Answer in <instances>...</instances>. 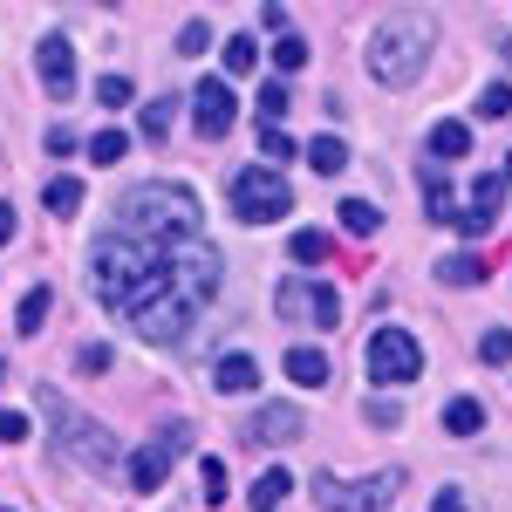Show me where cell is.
Listing matches in <instances>:
<instances>
[{"label":"cell","mask_w":512,"mask_h":512,"mask_svg":"<svg viewBox=\"0 0 512 512\" xmlns=\"http://www.w3.org/2000/svg\"><path fill=\"white\" fill-rule=\"evenodd\" d=\"M219 246L185 239V246H151V239L110 233L89 246V287L117 321H130L144 342H185L212 301H219Z\"/></svg>","instance_id":"obj_1"},{"label":"cell","mask_w":512,"mask_h":512,"mask_svg":"<svg viewBox=\"0 0 512 512\" xmlns=\"http://www.w3.org/2000/svg\"><path fill=\"white\" fill-rule=\"evenodd\" d=\"M117 233L151 239V246H185V239H205V205L192 185H130L117 198Z\"/></svg>","instance_id":"obj_2"},{"label":"cell","mask_w":512,"mask_h":512,"mask_svg":"<svg viewBox=\"0 0 512 512\" xmlns=\"http://www.w3.org/2000/svg\"><path fill=\"white\" fill-rule=\"evenodd\" d=\"M431 41H437L431 14H417V7L390 14V21L369 35V76L383 82V89H410V82L424 76V62H431Z\"/></svg>","instance_id":"obj_3"},{"label":"cell","mask_w":512,"mask_h":512,"mask_svg":"<svg viewBox=\"0 0 512 512\" xmlns=\"http://www.w3.org/2000/svg\"><path fill=\"white\" fill-rule=\"evenodd\" d=\"M41 410H48V424H55V444H62V458H69V465H82V472H117V465H123L117 437L103 431L96 417H82L76 403H62L55 390H41Z\"/></svg>","instance_id":"obj_4"},{"label":"cell","mask_w":512,"mask_h":512,"mask_svg":"<svg viewBox=\"0 0 512 512\" xmlns=\"http://www.w3.org/2000/svg\"><path fill=\"white\" fill-rule=\"evenodd\" d=\"M287 212H294V185L280 178L274 164L233 171V219L239 226H274V219H287Z\"/></svg>","instance_id":"obj_5"},{"label":"cell","mask_w":512,"mask_h":512,"mask_svg":"<svg viewBox=\"0 0 512 512\" xmlns=\"http://www.w3.org/2000/svg\"><path fill=\"white\" fill-rule=\"evenodd\" d=\"M396 492H403V472H369V478L315 472V506L321 512H390Z\"/></svg>","instance_id":"obj_6"},{"label":"cell","mask_w":512,"mask_h":512,"mask_svg":"<svg viewBox=\"0 0 512 512\" xmlns=\"http://www.w3.org/2000/svg\"><path fill=\"white\" fill-rule=\"evenodd\" d=\"M417 376H424L417 335H410V328H376V335H369V383L403 390V383H417Z\"/></svg>","instance_id":"obj_7"},{"label":"cell","mask_w":512,"mask_h":512,"mask_svg":"<svg viewBox=\"0 0 512 512\" xmlns=\"http://www.w3.org/2000/svg\"><path fill=\"white\" fill-rule=\"evenodd\" d=\"M178 451H185V431H164V437H151L144 451H130V465H123V472H130V492H158Z\"/></svg>","instance_id":"obj_8"},{"label":"cell","mask_w":512,"mask_h":512,"mask_svg":"<svg viewBox=\"0 0 512 512\" xmlns=\"http://www.w3.org/2000/svg\"><path fill=\"white\" fill-rule=\"evenodd\" d=\"M192 117H198V137H226L239 117V103H233V89L219 76H205L198 82V96H192Z\"/></svg>","instance_id":"obj_9"},{"label":"cell","mask_w":512,"mask_h":512,"mask_svg":"<svg viewBox=\"0 0 512 512\" xmlns=\"http://www.w3.org/2000/svg\"><path fill=\"white\" fill-rule=\"evenodd\" d=\"M246 437H253V444H294V437H308V417H301L294 403H260V410L246 417Z\"/></svg>","instance_id":"obj_10"},{"label":"cell","mask_w":512,"mask_h":512,"mask_svg":"<svg viewBox=\"0 0 512 512\" xmlns=\"http://www.w3.org/2000/svg\"><path fill=\"white\" fill-rule=\"evenodd\" d=\"M35 69H41V89H48V96L62 103V96L76 89V48H69L62 35H48V41L35 48Z\"/></svg>","instance_id":"obj_11"},{"label":"cell","mask_w":512,"mask_h":512,"mask_svg":"<svg viewBox=\"0 0 512 512\" xmlns=\"http://www.w3.org/2000/svg\"><path fill=\"white\" fill-rule=\"evenodd\" d=\"M253 383H260V362H253L246 349L219 355V369H212V390H219V396H246Z\"/></svg>","instance_id":"obj_12"},{"label":"cell","mask_w":512,"mask_h":512,"mask_svg":"<svg viewBox=\"0 0 512 512\" xmlns=\"http://www.w3.org/2000/svg\"><path fill=\"white\" fill-rule=\"evenodd\" d=\"M444 431L451 437H478L485 431V403H478V396H451V403H444Z\"/></svg>","instance_id":"obj_13"},{"label":"cell","mask_w":512,"mask_h":512,"mask_svg":"<svg viewBox=\"0 0 512 512\" xmlns=\"http://www.w3.org/2000/svg\"><path fill=\"white\" fill-rule=\"evenodd\" d=\"M287 376H294V383H308V390H321V383H328V355L308 349V342H301V349H287Z\"/></svg>","instance_id":"obj_14"},{"label":"cell","mask_w":512,"mask_h":512,"mask_svg":"<svg viewBox=\"0 0 512 512\" xmlns=\"http://www.w3.org/2000/svg\"><path fill=\"white\" fill-rule=\"evenodd\" d=\"M472 151V123H458V117H444L431 130V158H465Z\"/></svg>","instance_id":"obj_15"},{"label":"cell","mask_w":512,"mask_h":512,"mask_svg":"<svg viewBox=\"0 0 512 512\" xmlns=\"http://www.w3.org/2000/svg\"><path fill=\"white\" fill-rule=\"evenodd\" d=\"M376 226H383V212H376L369 198H342V233H355V239H376Z\"/></svg>","instance_id":"obj_16"},{"label":"cell","mask_w":512,"mask_h":512,"mask_svg":"<svg viewBox=\"0 0 512 512\" xmlns=\"http://www.w3.org/2000/svg\"><path fill=\"white\" fill-rule=\"evenodd\" d=\"M308 164H315L321 178H335V171H349V144L342 137H315L308 144Z\"/></svg>","instance_id":"obj_17"},{"label":"cell","mask_w":512,"mask_h":512,"mask_svg":"<svg viewBox=\"0 0 512 512\" xmlns=\"http://www.w3.org/2000/svg\"><path fill=\"white\" fill-rule=\"evenodd\" d=\"M437 280H444V287H478V280H485V260H478V253H451V260L437 267Z\"/></svg>","instance_id":"obj_18"},{"label":"cell","mask_w":512,"mask_h":512,"mask_svg":"<svg viewBox=\"0 0 512 512\" xmlns=\"http://www.w3.org/2000/svg\"><path fill=\"white\" fill-rule=\"evenodd\" d=\"M287 492H294V478H287V472H260V478H253V512H280Z\"/></svg>","instance_id":"obj_19"},{"label":"cell","mask_w":512,"mask_h":512,"mask_svg":"<svg viewBox=\"0 0 512 512\" xmlns=\"http://www.w3.org/2000/svg\"><path fill=\"white\" fill-rule=\"evenodd\" d=\"M308 315H315V328H335L342 321V301H335L328 280H308Z\"/></svg>","instance_id":"obj_20"},{"label":"cell","mask_w":512,"mask_h":512,"mask_svg":"<svg viewBox=\"0 0 512 512\" xmlns=\"http://www.w3.org/2000/svg\"><path fill=\"white\" fill-rule=\"evenodd\" d=\"M287 253H294L301 267H321V260H328V233H315V226H301V233L287 239Z\"/></svg>","instance_id":"obj_21"},{"label":"cell","mask_w":512,"mask_h":512,"mask_svg":"<svg viewBox=\"0 0 512 512\" xmlns=\"http://www.w3.org/2000/svg\"><path fill=\"white\" fill-rule=\"evenodd\" d=\"M424 205H431V219H458V205H451V185H444V171H424Z\"/></svg>","instance_id":"obj_22"},{"label":"cell","mask_w":512,"mask_h":512,"mask_svg":"<svg viewBox=\"0 0 512 512\" xmlns=\"http://www.w3.org/2000/svg\"><path fill=\"white\" fill-rule=\"evenodd\" d=\"M219 62H226V76H253V62H260V48H253V35H233Z\"/></svg>","instance_id":"obj_23"},{"label":"cell","mask_w":512,"mask_h":512,"mask_svg":"<svg viewBox=\"0 0 512 512\" xmlns=\"http://www.w3.org/2000/svg\"><path fill=\"white\" fill-rule=\"evenodd\" d=\"M41 198H48V212H62V219L82 212V185H76V178H48V192H41Z\"/></svg>","instance_id":"obj_24"},{"label":"cell","mask_w":512,"mask_h":512,"mask_svg":"<svg viewBox=\"0 0 512 512\" xmlns=\"http://www.w3.org/2000/svg\"><path fill=\"white\" fill-rule=\"evenodd\" d=\"M499 198H506V178H492V171H485V178H472V198H465V205L499 219Z\"/></svg>","instance_id":"obj_25"},{"label":"cell","mask_w":512,"mask_h":512,"mask_svg":"<svg viewBox=\"0 0 512 512\" xmlns=\"http://www.w3.org/2000/svg\"><path fill=\"white\" fill-rule=\"evenodd\" d=\"M48 301H55L48 287H28V294H21V315H14V321H21V335H35L41 321H48Z\"/></svg>","instance_id":"obj_26"},{"label":"cell","mask_w":512,"mask_h":512,"mask_svg":"<svg viewBox=\"0 0 512 512\" xmlns=\"http://www.w3.org/2000/svg\"><path fill=\"white\" fill-rule=\"evenodd\" d=\"M123 151H130V137H123V130H96V137H89V164H117Z\"/></svg>","instance_id":"obj_27"},{"label":"cell","mask_w":512,"mask_h":512,"mask_svg":"<svg viewBox=\"0 0 512 512\" xmlns=\"http://www.w3.org/2000/svg\"><path fill=\"white\" fill-rule=\"evenodd\" d=\"M478 362H492V369L512 362V328H485V335H478Z\"/></svg>","instance_id":"obj_28"},{"label":"cell","mask_w":512,"mask_h":512,"mask_svg":"<svg viewBox=\"0 0 512 512\" xmlns=\"http://www.w3.org/2000/svg\"><path fill=\"white\" fill-rule=\"evenodd\" d=\"M198 485H205V492H198L205 506H226V465H219V458H205V465H198Z\"/></svg>","instance_id":"obj_29"},{"label":"cell","mask_w":512,"mask_h":512,"mask_svg":"<svg viewBox=\"0 0 512 512\" xmlns=\"http://www.w3.org/2000/svg\"><path fill=\"white\" fill-rule=\"evenodd\" d=\"M478 117H492V123L512 117V89L506 82H485V89H478Z\"/></svg>","instance_id":"obj_30"},{"label":"cell","mask_w":512,"mask_h":512,"mask_svg":"<svg viewBox=\"0 0 512 512\" xmlns=\"http://www.w3.org/2000/svg\"><path fill=\"white\" fill-rule=\"evenodd\" d=\"M274 69H287V76H294V69H308V41H301V35H280L274 41Z\"/></svg>","instance_id":"obj_31"},{"label":"cell","mask_w":512,"mask_h":512,"mask_svg":"<svg viewBox=\"0 0 512 512\" xmlns=\"http://www.w3.org/2000/svg\"><path fill=\"white\" fill-rule=\"evenodd\" d=\"M280 117H287V82H260V123L280 130Z\"/></svg>","instance_id":"obj_32"},{"label":"cell","mask_w":512,"mask_h":512,"mask_svg":"<svg viewBox=\"0 0 512 512\" xmlns=\"http://www.w3.org/2000/svg\"><path fill=\"white\" fill-rule=\"evenodd\" d=\"M280 315H287V321L308 315V280H280Z\"/></svg>","instance_id":"obj_33"},{"label":"cell","mask_w":512,"mask_h":512,"mask_svg":"<svg viewBox=\"0 0 512 512\" xmlns=\"http://www.w3.org/2000/svg\"><path fill=\"white\" fill-rule=\"evenodd\" d=\"M362 417H369L376 431H396V424H403V410H396L390 396H369V403H362Z\"/></svg>","instance_id":"obj_34"},{"label":"cell","mask_w":512,"mask_h":512,"mask_svg":"<svg viewBox=\"0 0 512 512\" xmlns=\"http://www.w3.org/2000/svg\"><path fill=\"white\" fill-rule=\"evenodd\" d=\"M96 103H103V110H123V103H130V76H103L96 82Z\"/></svg>","instance_id":"obj_35"},{"label":"cell","mask_w":512,"mask_h":512,"mask_svg":"<svg viewBox=\"0 0 512 512\" xmlns=\"http://www.w3.org/2000/svg\"><path fill=\"white\" fill-rule=\"evenodd\" d=\"M451 226H458V233H465V239H485V233H492V226H499V219H492V212H472V205H465V212H458Z\"/></svg>","instance_id":"obj_36"},{"label":"cell","mask_w":512,"mask_h":512,"mask_svg":"<svg viewBox=\"0 0 512 512\" xmlns=\"http://www.w3.org/2000/svg\"><path fill=\"white\" fill-rule=\"evenodd\" d=\"M178 48H185V55H205V48H212V28H205V21H185V28H178Z\"/></svg>","instance_id":"obj_37"},{"label":"cell","mask_w":512,"mask_h":512,"mask_svg":"<svg viewBox=\"0 0 512 512\" xmlns=\"http://www.w3.org/2000/svg\"><path fill=\"white\" fill-rule=\"evenodd\" d=\"M260 151H267L274 164H287V158H294V144H287V130H274V123L260 130Z\"/></svg>","instance_id":"obj_38"},{"label":"cell","mask_w":512,"mask_h":512,"mask_svg":"<svg viewBox=\"0 0 512 512\" xmlns=\"http://www.w3.org/2000/svg\"><path fill=\"white\" fill-rule=\"evenodd\" d=\"M171 110H178V103H151V110H144V137H164V130H171Z\"/></svg>","instance_id":"obj_39"},{"label":"cell","mask_w":512,"mask_h":512,"mask_svg":"<svg viewBox=\"0 0 512 512\" xmlns=\"http://www.w3.org/2000/svg\"><path fill=\"white\" fill-rule=\"evenodd\" d=\"M28 437V417L21 410H0V444H21Z\"/></svg>","instance_id":"obj_40"},{"label":"cell","mask_w":512,"mask_h":512,"mask_svg":"<svg viewBox=\"0 0 512 512\" xmlns=\"http://www.w3.org/2000/svg\"><path fill=\"white\" fill-rule=\"evenodd\" d=\"M76 362H82V369H89V376H103V369H110V349H103V342H89V349H82Z\"/></svg>","instance_id":"obj_41"},{"label":"cell","mask_w":512,"mask_h":512,"mask_svg":"<svg viewBox=\"0 0 512 512\" xmlns=\"http://www.w3.org/2000/svg\"><path fill=\"white\" fill-rule=\"evenodd\" d=\"M260 28H267V35H287V7L267 0V7H260Z\"/></svg>","instance_id":"obj_42"},{"label":"cell","mask_w":512,"mask_h":512,"mask_svg":"<svg viewBox=\"0 0 512 512\" xmlns=\"http://www.w3.org/2000/svg\"><path fill=\"white\" fill-rule=\"evenodd\" d=\"M431 512H465V492H451V485H444V492L431 499Z\"/></svg>","instance_id":"obj_43"},{"label":"cell","mask_w":512,"mask_h":512,"mask_svg":"<svg viewBox=\"0 0 512 512\" xmlns=\"http://www.w3.org/2000/svg\"><path fill=\"white\" fill-rule=\"evenodd\" d=\"M14 239V205H0V246Z\"/></svg>","instance_id":"obj_44"},{"label":"cell","mask_w":512,"mask_h":512,"mask_svg":"<svg viewBox=\"0 0 512 512\" xmlns=\"http://www.w3.org/2000/svg\"><path fill=\"white\" fill-rule=\"evenodd\" d=\"M506 185H512V158H506Z\"/></svg>","instance_id":"obj_45"},{"label":"cell","mask_w":512,"mask_h":512,"mask_svg":"<svg viewBox=\"0 0 512 512\" xmlns=\"http://www.w3.org/2000/svg\"><path fill=\"white\" fill-rule=\"evenodd\" d=\"M0 383H7V362H0Z\"/></svg>","instance_id":"obj_46"},{"label":"cell","mask_w":512,"mask_h":512,"mask_svg":"<svg viewBox=\"0 0 512 512\" xmlns=\"http://www.w3.org/2000/svg\"><path fill=\"white\" fill-rule=\"evenodd\" d=\"M0 512H14V506H0Z\"/></svg>","instance_id":"obj_47"}]
</instances>
